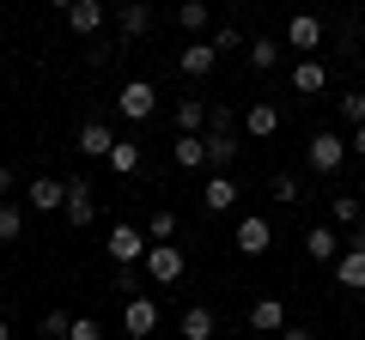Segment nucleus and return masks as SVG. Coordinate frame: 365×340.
<instances>
[{
    "label": "nucleus",
    "mask_w": 365,
    "mask_h": 340,
    "mask_svg": "<svg viewBox=\"0 0 365 340\" xmlns=\"http://www.w3.org/2000/svg\"><path fill=\"white\" fill-rule=\"evenodd\" d=\"M146 249H153V237H146L140 225H128V219H116V225H110V262H116V267L146 262Z\"/></svg>",
    "instance_id": "obj_1"
},
{
    "label": "nucleus",
    "mask_w": 365,
    "mask_h": 340,
    "mask_svg": "<svg viewBox=\"0 0 365 340\" xmlns=\"http://www.w3.org/2000/svg\"><path fill=\"white\" fill-rule=\"evenodd\" d=\"M140 267H146V280H153V286H177V280L189 274V255H182L177 243H153Z\"/></svg>",
    "instance_id": "obj_2"
},
{
    "label": "nucleus",
    "mask_w": 365,
    "mask_h": 340,
    "mask_svg": "<svg viewBox=\"0 0 365 340\" xmlns=\"http://www.w3.org/2000/svg\"><path fill=\"white\" fill-rule=\"evenodd\" d=\"M232 249H237V255H268V249H274V219L244 213V219L232 225Z\"/></svg>",
    "instance_id": "obj_3"
},
{
    "label": "nucleus",
    "mask_w": 365,
    "mask_h": 340,
    "mask_svg": "<svg viewBox=\"0 0 365 340\" xmlns=\"http://www.w3.org/2000/svg\"><path fill=\"white\" fill-rule=\"evenodd\" d=\"M304 164L317 170V176H335L341 164H347V140H341V134H311V146H304Z\"/></svg>",
    "instance_id": "obj_4"
},
{
    "label": "nucleus",
    "mask_w": 365,
    "mask_h": 340,
    "mask_svg": "<svg viewBox=\"0 0 365 340\" xmlns=\"http://www.w3.org/2000/svg\"><path fill=\"white\" fill-rule=\"evenodd\" d=\"M116 110H122L128 122H146V116L158 110V85H153V79H128V85L116 92Z\"/></svg>",
    "instance_id": "obj_5"
},
{
    "label": "nucleus",
    "mask_w": 365,
    "mask_h": 340,
    "mask_svg": "<svg viewBox=\"0 0 365 340\" xmlns=\"http://www.w3.org/2000/svg\"><path fill=\"white\" fill-rule=\"evenodd\" d=\"M122 328H128V340H153V334H158V298L134 292L128 310H122Z\"/></svg>",
    "instance_id": "obj_6"
},
{
    "label": "nucleus",
    "mask_w": 365,
    "mask_h": 340,
    "mask_svg": "<svg viewBox=\"0 0 365 340\" xmlns=\"http://www.w3.org/2000/svg\"><path fill=\"white\" fill-rule=\"evenodd\" d=\"M67 225H73V231H86L91 219H98V201H91V183L86 176H67Z\"/></svg>",
    "instance_id": "obj_7"
},
{
    "label": "nucleus",
    "mask_w": 365,
    "mask_h": 340,
    "mask_svg": "<svg viewBox=\"0 0 365 340\" xmlns=\"http://www.w3.org/2000/svg\"><path fill=\"white\" fill-rule=\"evenodd\" d=\"M177 67H182V79H207L213 67H220V49H213L207 37H195V43H182V49H177Z\"/></svg>",
    "instance_id": "obj_8"
},
{
    "label": "nucleus",
    "mask_w": 365,
    "mask_h": 340,
    "mask_svg": "<svg viewBox=\"0 0 365 340\" xmlns=\"http://www.w3.org/2000/svg\"><path fill=\"white\" fill-rule=\"evenodd\" d=\"M323 37H329V31H323V18H317V13H292L287 18V49L311 55V49H323Z\"/></svg>",
    "instance_id": "obj_9"
},
{
    "label": "nucleus",
    "mask_w": 365,
    "mask_h": 340,
    "mask_svg": "<svg viewBox=\"0 0 365 340\" xmlns=\"http://www.w3.org/2000/svg\"><path fill=\"white\" fill-rule=\"evenodd\" d=\"M116 31H122V43H140L146 31H153V0H122Z\"/></svg>",
    "instance_id": "obj_10"
},
{
    "label": "nucleus",
    "mask_w": 365,
    "mask_h": 340,
    "mask_svg": "<svg viewBox=\"0 0 365 340\" xmlns=\"http://www.w3.org/2000/svg\"><path fill=\"white\" fill-rule=\"evenodd\" d=\"M292 92H299V97L329 92V67L317 61V55H299V61H292Z\"/></svg>",
    "instance_id": "obj_11"
},
{
    "label": "nucleus",
    "mask_w": 365,
    "mask_h": 340,
    "mask_svg": "<svg viewBox=\"0 0 365 340\" xmlns=\"http://www.w3.org/2000/svg\"><path fill=\"white\" fill-rule=\"evenodd\" d=\"M73 146H79L86 158H110V146H116V134H110V122H104V116H91V122H79Z\"/></svg>",
    "instance_id": "obj_12"
},
{
    "label": "nucleus",
    "mask_w": 365,
    "mask_h": 340,
    "mask_svg": "<svg viewBox=\"0 0 365 340\" xmlns=\"http://www.w3.org/2000/svg\"><path fill=\"white\" fill-rule=\"evenodd\" d=\"M25 207H31V213H61V207H67V183H55V176H37V183L25 188Z\"/></svg>",
    "instance_id": "obj_13"
},
{
    "label": "nucleus",
    "mask_w": 365,
    "mask_h": 340,
    "mask_svg": "<svg viewBox=\"0 0 365 340\" xmlns=\"http://www.w3.org/2000/svg\"><path fill=\"white\" fill-rule=\"evenodd\" d=\"M250 334H287V304L280 298H256L250 304Z\"/></svg>",
    "instance_id": "obj_14"
},
{
    "label": "nucleus",
    "mask_w": 365,
    "mask_h": 340,
    "mask_svg": "<svg viewBox=\"0 0 365 340\" xmlns=\"http://www.w3.org/2000/svg\"><path fill=\"white\" fill-rule=\"evenodd\" d=\"M304 255L335 267L341 262V231H335V225H311V231H304Z\"/></svg>",
    "instance_id": "obj_15"
},
{
    "label": "nucleus",
    "mask_w": 365,
    "mask_h": 340,
    "mask_svg": "<svg viewBox=\"0 0 365 340\" xmlns=\"http://www.w3.org/2000/svg\"><path fill=\"white\" fill-rule=\"evenodd\" d=\"M244 134L250 140H274V134H280V110H274L268 97H256V104L244 110Z\"/></svg>",
    "instance_id": "obj_16"
},
{
    "label": "nucleus",
    "mask_w": 365,
    "mask_h": 340,
    "mask_svg": "<svg viewBox=\"0 0 365 340\" xmlns=\"http://www.w3.org/2000/svg\"><path fill=\"white\" fill-rule=\"evenodd\" d=\"M201 207H207V213H232V207H237V183L225 176V170H213V176H207V188H201Z\"/></svg>",
    "instance_id": "obj_17"
},
{
    "label": "nucleus",
    "mask_w": 365,
    "mask_h": 340,
    "mask_svg": "<svg viewBox=\"0 0 365 340\" xmlns=\"http://www.w3.org/2000/svg\"><path fill=\"white\" fill-rule=\"evenodd\" d=\"M170 158H177L182 170H207V134H177V140H170Z\"/></svg>",
    "instance_id": "obj_18"
},
{
    "label": "nucleus",
    "mask_w": 365,
    "mask_h": 340,
    "mask_svg": "<svg viewBox=\"0 0 365 340\" xmlns=\"http://www.w3.org/2000/svg\"><path fill=\"white\" fill-rule=\"evenodd\" d=\"M280 55H287V43H280V37H256V43L244 49V61H250V73H274Z\"/></svg>",
    "instance_id": "obj_19"
},
{
    "label": "nucleus",
    "mask_w": 365,
    "mask_h": 340,
    "mask_svg": "<svg viewBox=\"0 0 365 340\" xmlns=\"http://www.w3.org/2000/svg\"><path fill=\"white\" fill-rule=\"evenodd\" d=\"M213 328H220V322H213L207 304H189V310L177 316V334H182V340H213Z\"/></svg>",
    "instance_id": "obj_20"
},
{
    "label": "nucleus",
    "mask_w": 365,
    "mask_h": 340,
    "mask_svg": "<svg viewBox=\"0 0 365 340\" xmlns=\"http://www.w3.org/2000/svg\"><path fill=\"white\" fill-rule=\"evenodd\" d=\"M329 225H335V231H359L365 225V201L359 195H335L329 201Z\"/></svg>",
    "instance_id": "obj_21"
},
{
    "label": "nucleus",
    "mask_w": 365,
    "mask_h": 340,
    "mask_svg": "<svg viewBox=\"0 0 365 340\" xmlns=\"http://www.w3.org/2000/svg\"><path fill=\"white\" fill-rule=\"evenodd\" d=\"M98 25H104V0H73V6H67V31H73V37H91Z\"/></svg>",
    "instance_id": "obj_22"
},
{
    "label": "nucleus",
    "mask_w": 365,
    "mask_h": 340,
    "mask_svg": "<svg viewBox=\"0 0 365 340\" xmlns=\"http://www.w3.org/2000/svg\"><path fill=\"white\" fill-rule=\"evenodd\" d=\"M207 97H177V134H201L207 128Z\"/></svg>",
    "instance_id": "obj_23"
},
{
    "label": "nucleus",
    "mask_w": 365,
    "mask_h": 340,
    "mask_svg": "<svg viewBox=\"0 0 365 340\" xmlns=\"http://www.w3.org/2000/svg\"><path fill=\"white\" fill-rule=\"evenodd\" d=\"M335 280L347 292H365V249H341V262H335Z\"/></svg>",
    "instance_id": "obj_24"
},
{
    "label": "nucleus",
    "mask_w": 365,
    "mask_h": 340,
    "mask_svg": "<svg viewBox=\"0 0 365 340\" xmlns=\"http://www.w3.org/2000/svg\"><path fill=\"white\" fill-rule=\"evenodd\" d=\"M237 134H207V170H232L237 164Z\"/></svg>",
    "instance_id": "obj_25"
},
{
    "label": "nucleus",
    "mask_w": 365,
    "mask_h": 340,
    "mask_svg": "<svg viewBox=\"0 0 365 340\" xmlns=\"http://www.w3.org/2000/svg\"><path fill=\"white\" fill-rule=\"evenodd\" d=\"M110 170H116V176H134V170H140V140H116L110 146Z\"/></svg>",
    "instance_id": "obj_26"
},
{
    "label": "nucleus",
    "mask_w": 365,
    "mask_h": 340,
    "mask_svg": "<svg viewBox=\"0 0 365 340\" xmlns=\"http://www.w3.org/2000/svg\"><path fill=\"white\" fill-rule=\"evenodd\" d=\"M19 237H25V207L0 201V243H19Z\"/></svg>",
    "instance_id": "obj_27"
},
{
    "label": "nucleus",
    "mask_w": 365,
    "mask_h": 340,
    "mask_svg": "<svg viewBox=\"0 0 365 340\" xmlns=\"http://www.w3.org/2000/svg\"><path fill=\"white\" fill-rule=\"evenodd\" d=\"M177 25L201 37V31H207V0H182V6H177Z\"/></svg>",
    "instance_id": "obj_28"
},
{
    "label": "nucleus",
    "mask_w": 365,
    "mask_h": 340,
    "mask_svg": "<svg viewBox=\"0 0 365 340\" xmlns=\"http://www.w3.org/2000/svg\"><path fill=\"white\" fill-rule=\"evenodd\" d=\"M146 237H153V243H170V237H177V213H170V207H158L153 219H146Z\"/></svg>",
    "instance_id": "obj_29"
},
{
    "label": "nucleus",
    "mask_w": 365,
    "mask_h": 340,
    "mask_svg": "<svg viewBox=\"0 0 365 340\" xmlns=\"http://www.w3.org/2000/svg\"><path fill=\"white\" fill-rule=\"evenodd\" d=\"M237 122H244V116H237L232 104H213L207 110V134H237Z\"/></svg>",
    "instance_id": "obj_30"
},
{
    "label": "nucleus",
    "mask_w": 365,
    "mask_h": 340,
    "mask_svg": "<svg viewBox=\"0 0 365 340\" xmlns=\"http://www.w3.org/2000/svg\"><path fill=\"white\" fill-rule=\"evenodd\" d=\"M268 195L280 201V207H292V201H299L304 188H299V176H292V170H280V176H274V183H268Z\"/></svg>",
    "instance_id": "obj_31"
},
{
    "label": "nucleus",
    "mask_w": 365,
    "mask_h": 340,
    "mask_svg": "<svg viewBox=\"0 0 365 340\" xmlns=\"http://www.w3.org/2000/svg\"><path fill=\"white\" fill-rule=\"evenodd\" d=\"M335 110H341V122H347V128H365V92H347Z\"/></svg>",
    "instance_id": "obj_32"
},
{
    "label": "nucleus",
    "mask_w": 365,
    "mask_h": 340,
    "mask_svg": "<svg viewBox=\"0 0 365 340\" xmlns=\"http://www.w3.org/2000/svg\"><path fill=\"white\" fill-rule=\"evenodd\" d=\"M67 334H73V316H67V310H49V316H43V340H67Z\"/></svg>",
    "instance_id": "obj_33"
},
{
    "label": "nucleus",
    "mask_w": 365,
    "mask_h": 340,
    "mask_svg": "<svg viewBox=\"0 0 365 340\" xmlns=\"http://www.w3.org/2000/svg\"><path fill=\"white\" fill-rule=\"evenodd\" d=\"M213 49L232 55V49H250V43H244V31H237V25H220V31H213Z\"/></svg>",
    "instance_id": "obj_34"
},
{
    "label": "nucleus",
    "mask_w": 365,
    "mask_h": 340,
    "mask_svg": "<svg viewBox=\"0 0 365 340\" xmlns=\"http://www.w3.org/2000/svg\"><path fill=\"white\" fill-rule=\"evenodd\" d=\"M67 340H104V328H98V316H73V334Z\"/></svg>",
    "instance_id": "obj_35"
},
{
    "label": "nucleus",
    "mask_w": 365,
    "mask_h": 340,
    "mask_svg": "<svg viewBox=\"0 0 365 340\" xmlns=\"http://www.w3.org/2000/svg\"><path fill=\"white\" fill-rule=\"evenodd\" d=\"M274 340H317L311 328H299V322H287V334H274Z\"/></svg>",
    "instance_id": "obj_36"
},
{
    "label": "nucleus",
    "mask_w": 365,
    "mask_h": 340,
    "mask_svg": "<svg viewBox=\"0 0 365 340\" xmlns=\"http://www.w3.org/2000/svg\"><path fill=\"white\" fill-rule=\"evenodd\" d=\"M0 201H13V170L0 164Z\"/></svg>",
    "instance_id": "obj_37"
},
{
    "label": "nucleus",
    "mask_w": 365,
    "mask_h": 340,
    "mask_svg": "<svg viewBox=\"0 0 365 340\" xmlns=\"http://www.w3.org/2000/svg\"><path fill=\"white\" fill-rule=\"evenodd\" d=\"M353 152H359V158H365V128H353Z\"/></svg>",
    "instance_id": "obj_38"
},
{
    "label": "nucleus",
    "mask_w": 365,
    "mask_h": 340,
    "mask_svg": "<svg viewBox=\"0 0 365 340\" xmlns=\"http://www.w3.org/2000/svg\"><path fill=\"white\" fill-rule=\"evenodd\" d=\"M347 249H365V225H359V231H353V243Z\"/></svg>",
    "instance_id": "obj_39"
},
{
    "label": "nucleus",
    "mask_w": 365,
    "mask_h": 340,
    "mask_svg": "<svg viewBox=\"0 0 365 340\" xmlns=\"http://www.w3.org/2000/svg\"><path fill=\"white\" fill-rule=\"evenodd\" d=\"M0 340H13V322H6V316H0Z\"/></svg>",
    "instance_id": "obj_40"
},
{
    "label": "nucleus",
    "mask_w": 365,
    "mask_h": 340,
    "mask_svg": "<svg viewBox=\"0 0 365 340\" xmlns=\"http://www.w3.org/2000/svg\"><path fill=\"white\" fill-rule=\"evenodd\" d=\"M55 6H61V13H67V6H73V0H55Z\"/></svg>",
    "instance_id": "obj_41"
},
{
    "label": "nucleus",
    "mask_w": 365,
    "mask_h": 340,
    "mask_svg": "<svg viewBox=\"0 0 365 340\" xmlns=\"http://www.w3.org/2000/svg\"><path fill=\"white\" fill-rule=\"evenodd\" d=\"M250 340H274V334H250Z\"/></svg>",
    "instance_id": "obj_42"
}]
</instances>
